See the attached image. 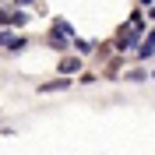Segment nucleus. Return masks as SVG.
Returning <instances> with one entry per match:
<instances>
[{"mask_svg": "<svg viewBox=\"0 0 155 155\" xmlns=\"http://www.w3.org/2000/svg\"><path fill=\"white\" fill-rule=\"evenodd\" d=\"M78 67H81V60H74V57H71V60H60V74H71V71H78Z\"/></svg>", "mask_w": 155, "mask_h": 155, "instance_id": "nucleus-1", "label": "nucleus"}, {"mask_svg": "<svg viewBox=\"0 0 155 155\" xmlns=\"http://www.w3.org/2000/svg\"><path fill=\"white\" fill-rule=\"evenodd\" d=\"M60 88H71V81H49V85H42L39 92H60Z\"/></svg>", "mask_w": 155, "mask_h": 155, "instance_id": "nucleus-2", "label": "nucleus"}]
</instances>
